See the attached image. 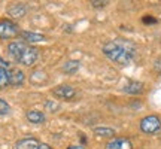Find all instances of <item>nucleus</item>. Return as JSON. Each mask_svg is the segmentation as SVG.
<instances>
[{
    "label": "nucleus",
    "mask_w": 161,
    "mask_h": 149,
    "mask_svg": "<svg viewBox=\"0 0 161 149\" xmlns=\"http://www.w3.org/2000/svg\"><path fill=\"white\" fill-rule=\"evenodd\" d=\"M103 54L110 61L119 64V66H127L133 61L136 51H134V45L131 42L116 39L110 40L103 46Z\"/></svg>",
    "instance_id": "1"
},
{
    "label": "nucleus",
    "mask_w": 161,
    "mask_h": 149,
    "mask_svg": "<svg viewBox=\"0 0 161 149\" xmlns=\"http://www.w3.org/2000/svg\"><path fill=\"white\" fill-rule=\"evenodd\" d=\"M8 52L17 63L24 66H31L37 60V49L24 42H11L8 46Z\"/></svg>",
    "instance_id": "2"
},
{
    "label": "nucleus",
    "mask_w": 161,
    "mask_h": 149,
    "mask_svg": "<svg viewBox=\"0 0 161 149\" xmlns=\"http://www.w3.org/2000/svg\"><path fill=\"white\" fill-rule=\"evenodd\" d=\"M160 128H161V121L155 115L145 116L143 119L140 121V130L146 133V134H154V133L160 131Z\"/></svg>",
    "instance_id": "3"
},
{
    "label": "nucleus",
    "mask_w": 161,
    "mask_h": 149,
    "mask_svg": "<svg viewBox=\"0 0 161 149\" xmlns=\"http://www.w3.org/2000/svg\"><path fill=\"white\" fill-rule=\"evenodd\" d=\"M19 35L18 25L11 19H0V39H12Z\"/></svg>",
    "instance_id": "4"
},
{
    "label": "nucleus",
    "mask_w": 161,
    "mask_h": 149,
    "mask_svg": "<svg viewBox=\"0 0 161 149\" xmlns=\"http://www.w3.org/2000/svg\"><path fill=\"white\" fill-rule=\"evenodd\" d=\"M52 94H54L55 97L61 98V100H70V98L75 97L76 91H75V88L70 85H60L52 90Z\"/></svg>",
    "instance_id": "5"
},
{
    "label": "nucleus",
    "mask_w": 161,
    "mask_h": 149,
    "mask_svg": "<svg viewBox=\"0 0 161 149\" xmlns=\"http://www.w3.org/2000/svg\"><path fill=\"white\" fill-rule=\"evenodd\" d=\"M8 74H9V85L12 86H21L25 80V74L19 69H9Z\"/></svg>",
    "instance_id": "6"
},
{
    "label": "nucleus",
    "mask_w": 161,
    "mask_h": 149,
    "mask_svg": "<svg viewBox=\"0 0 161 149\" xmlns=\"http://www.w3.org/2000/svg\"><path fill=\"white\" fill-rule=\"evenodd\" d=\"M106 149H133L131 142L125 137H115L106 145Z\"/></svg>",
    "instance_id": "7"
},
{
    "label": "nucleus",
    "mask_w": 161,
    "mask_h": 149,
    "mask_svg": "<svg viewBox=\"0 0 161 149\" xmlns=\"http://www.w3.org/2000/svg\"><path fill=\"white\" fill-rule=\"evenodd\" d=\"M39 142L33 137H25L21 139L19 142H17L15 149H39Z\"/></svg>",
    "instance_id": "8"
},
{
    "label": "nucleus",
    "mask_w": 161,
    "mask_h": 149,
    "mask_svg": "<svg viewBox=\"0 0 161 149\" xmlns=\"http://www.w3.org/2000/svg\"><path fill=\"white\" fill-rule=\"evenodd\" d=\"M19 36L21 39H24L29 43H36V42H43L45 40V36L39 35V33H33V31H19Z\"/></svg>",
    "instance_id": "9"
},
{
    "label": "nucleus",
    "mask_w": 161,
    "mask_h": 149,
    "mask_svg": "<svg viewBox=\"0 0 161 149\" xmlns=\"http://www.w3.org/2000/svg\"><path fill=\"white\" fill-rule=\"evenodd\" d=\"M27 121L31 122V124H42V122H45V113L43 112H40V110H29L27 112Z\"/></svg>",
    "instance_id": "10"
},
{
    "label": "nucleus",
    "mask_w": 161,
    "mask_h": 149,
    "mask_svg": "<svg viewBox=\"0 0 161 149\" xmlns=\"http://www.w3.org/2000/svg\"><path fill=\"white\" fill-rule=\"evenodd\" d=\"M25 12H27V8L21 3H15V5H12L9 9H8V14L11 15L12 18H21L25 15Z\"/></svg>",
    "instance_id": "11"
},
{
    "label": "nucleus",
    "mask_w": 161,
    "mask_h": 149,
    "mask_svg": "<svg viewBox=\"0 0 161 149\" xmlns=\"http://www.w3.org/2000/svg\"><path fill=\"white\" fill-rule=\"evenodd\" d=\"M124 91L128 92V94H140V92L143 91V84L136 82V80H131V82H128V84L124 86Z\"/></svg>",
    "instance_id": "12"
},
{
    "label": "nucleus",
    "mask_w": 161,
    "mask_h": 149,
    "mask_svg": "<svg viewBox=\"0 0 161 149\" xmlns=\"http://www.w3.org/2000/svg\"><path fill=\"white\" fill-rule=\"evenodd\" d=\"M79 66H80L79 61H76V60L67 61V63H64V66H63V72L67 74H73L79 70Z\"/></svg>",
    "instance_id": "13"
},
{
    "label": "nucleus",
    "mask_w": 161,
    "mask_h": 149,
    "mask_svg": "<svg viewBox=\"0 0 161 149\" xmlns=\"http://www.w3.org/2000/svg\"><path fill=\"white\" fill-rule=\"evenodd\" d=\"M94 133L97 136H102V137H112L115 134V131L112 128H108V127H97V128H94Z\"/></svg>",
    "instance_id": "14"
},
{
    "label": "nucleus",
    "mask_w": 161,
    "mask_h": 149,
    "mask_svg": "<svg viewBox=\"0 0 161 149\" xmlns=\"http://www.w3.org/2000/svg\"><path fill=\"white\" fill-rule=\"evenodd\" d=\"M9 85V74H8V69H2L0 67V90H3L5 86Z\"/></svg>",
    "instance_id": "15"
},
{
    "label": "nucleus",
    "mask_w": 161,
    "mask_h": 149,
    "mask_svg": "<svg viewBox=\"0 0 161 149\" xmlns=\"http://www.w3.org/2000/svg\"><path fill=\"white\" fill-rule=\"evenodd\" d=\"M9 110H11V106L6 103L3 98H0V116H3V115H8V113H9Z\"/></svg>",
    "instance_id": "16"
},
{
    "label": "nucleus",
    "mask_w": 161,
    "mask_h": 149,
    "mask_svg": "<svg viewBox=\"0 0 161 149\" xmlns=\"http://www.w3.org/2000/svg\"><path fill=\"white\" fill-rule=\"evenodd\" d=\"M91 5L94 8H104V6L108 5V2H104V0H92Z\"/></svg>",
    "instance_id": "17"
},
{
    "label": "nucleus",
    "mask_w": 161,
    "mask_h": 149,
    "mask_svg": "<svg viewBox=\"0 0 161 149\" xmlns=\"http://www.w3.org/2000/svg\"><path fill=\"white\" fill-rule=\"evenodd\" d=\"M143 23L145 24H154V23H157V19H155V18H152V17H145L143 18Z\"/></svg>",
    "instance_id": "18"
},
{
    "label": "nucleus",
    "mask_w": 161,
    "mask_h": 149,
    "mask_svg": "<svg viewBox=\"0 0 161 149\" xmlns=\"http://www.w3.org/2000/svg\"><path fill=\"white\" fill-rule=\"evenodd\" d=\"M0 67H2V69H8V70H9V63H8V61H5L2 57H0Z\"/></svg>",
    "instance_id": "19"
},
{
    "label": "nucleus",
    "mask_w": 161,
    "mask_h": 149,
    "mask_svg": "<svg viewBox=\"0 0 161 149\" xmlns=\"http://www.w3.org/2000/svg\"><path fill=\"white\" fill-rule=\"evenodd\" d=\"M155 70L161 74V60H157L155 61Z\"/></svg>",
    "instance_id": "20"
},
{
    "label": "nucleus",
    "mask_w": 161,
    "mask_h": 149,
    "mask_svg": "<svg viewBox=\"0 0 161 149\" xmlns=\"http://www.w3.org/2000/svg\"><path fill=\"white\" fill-rule=\"evenodd\" d=\"M46 108H49V109H52V112H54V110H57V104H52L51 102H48V103H46Z\"/></svg>",
    "instance_id": "21"
},
{
    "label": "nucleus",
    "mask_w": 161,
    "mask_h": 149,
    "mask_svg": "<svg viewBox=\"0 0 161 149\" xmlns=\"http://www.w3.org/2000/svg\"><path fill=\"white\" fill-rule=\"evenodd\" d=\"M39 149H52L49 145H45V143H40L39 145Z\"/></svg>",
    "instance_id": "22"
},
{
    "label": "nucleus",
    "mask_w": 161,
    "mask_h": 149,
    "mask_svg": "<svg viewBox=\"0 0 161 149\" xmlns=\"http://www.w3.org/2000/svg\"><path fill=\"white\" fill-rule=\"evenodd\" d=\"M67 149H84V146H82V145H80V146L79 145H73V146H69Z\"/></svg>",
    "instance_id": "23"
}]
</instances>
